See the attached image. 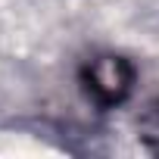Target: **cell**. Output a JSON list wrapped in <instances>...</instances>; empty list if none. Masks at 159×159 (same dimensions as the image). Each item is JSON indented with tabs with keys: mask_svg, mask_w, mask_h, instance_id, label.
Segmentation results:
<instances>
[{
	"mask_svg": "<svg viewBox=\"0 0 159 159\" xmlns=\"http://www.w3.org/2000/svg\"><path fill=\"white\" fill-rule=\"evenodd\" d=\"M134 78H137V72H134L131 59H125L119 53H97L81 66V84L100 109H112V106L125 103L134 88Z\"/></svg>",
	"mask_w": 159,
	"mask_h": 159,
	"instance_id": "obj_1",
	"label": "cell"
},
{
	"mask_svg": "<svg viewBox=\"0 0 159 159\" xmlns=\"http://www.w3.org/2000/svg\"><path fill=\"white\" fill-rule=\"evenodd\" d=\"M150 125H153V131H156L153 137H159V106L153 109V116H150Z\"/></svg>",
	"mask_w": 159,
	"mask_h": 159,
	"instance_id": "obj_2",
	"label": "cell"
}]
</instances>
